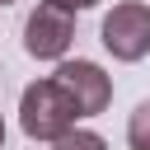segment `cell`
I'll return each mask as SVG.
<instances>
[{
  "label": "cell",
  "instance_id": "ba28073f",
  "mask_svg": "<svg viewBox=\"0 0 150 150\" xmlns=\"http://www.w3.org/2000/svg\"><path fill=\"white\" fill-rule=\"evenodd\" d=\"M0 145H5V122H0Z\"/></svg>",
  "mask_w": 150,
  "mask_h": 150
},
{
  "label": "cell",
  "instance_id": "5b68a950",
  "mask_svg": "<svg viewBox=\"0 0 150 150\" xmlns=\"http://www.w3.org/2000/svg\"><path fill=\"white\" fill-rule=\"evenodd\" d=\"M52 150H108V141H103L98 131H80V127H70L66 136L52 141Z\"/></svg>",
  "mask_w": 150,
  "mask_h": 150
},
{
  "label": "cell",
  "instance_id": "52a82bcc",
  "mask_svg": "<svg viewBox=\"0 0 150 150\" xmlns=\"http://www.w3.org/2000/svg\"><path fill=\"white\" fill-rule=\"evenodd\" d=\"M52 5H61V9H70V14H75V9H94L98 0H52Z\"/></svg>",
  "mask_w": 150,
  "mask_h": 150
},
{
  "label": "cell",
  "instance_id": "9c48e42d",
  "mask_svg": "<svg viewBox=\"0 0 150 150\" xmlns=\"http://www.w3.org/2000/svg\"><path fill=\"white\" fill-rule=\"evenodd\" d=\"M0 5H14V0H0Z\"/></svg>",
  "mask_w": 150,
  "mask_h": 150
},
{
  "label": "cell",
  "instance_id": "7a4b0ae2",
  "mask_svg": "<svg viewBox=\"0 0 150 150\" xmlns=\"http://www.w3.org/2000/svg\"><path fill=\"white\" fill-rule=\"evenodd\" d=\"M103 47L117 61H141L150 52V5L141 0L112 5V14L103 19Z\"/></svg>",
  "mask_w": 150,
  "mask_h": 150
},
{
  "label": "cell",
  "instance_id": "277c9868",
  "mask_svg": "<svg viewBox=\"0 0 150 150\" xmlns=\"http://www.w3.org/2000/svg\"><path fill=\"white\" fill-rule=\"evenodd\" d=\"M52 80L70 94V103L80 108V117H98V112L112 103V80H108L103 66H94V61H61Z\"/></svg>",
  "mask_w": 150,
  "mask_h": 150
},
{
  "label": "cell",
  "instance_id": "6da1fadb",
  "mask_svg": "<svg viewBox=\"0 0 150 150\" xmlns=\"http://www.w3.org/2000/svg\"><path fill=\"white\" fill-rule=\"evenodd\" d=\"M19 122H23V136L33 141H56L66 136L75 122H80V108L70 103V94L56 84V80H38L23 89L19 98Z\"/></svg>",
  "mask_w": 150,
  "mask_h": 150
},
{
  "label": "cell",
  "instance_id": "3957f363",
  "mask_svg": "<svg viewBox=\"0 0 150 150\" xmlns=\"http://www.w3.org/2000/svg\"><path fill=\"white\" fill-rule=\"evenodd\" d=\"M70 42H75V19H70V9L42 0V5L28 14V23H23V47H28V56H38V61H61Z\"/></svg>",
  "mask_w": 150,
  "mask_h": 150
},
{
  "label": "cell",
  "instance_id": "8992f818",
  "mask_svg": "<svg viewBox=\"0 0 150 150\" xmlns=\"http://www.w3.org/2000/svg\"><path fill=\"white\" fill-rule=\"evenodd\" d=\"M127 145L131 150H150V103H141L127 122Z\"/></svg>",
  "mask_w": 150,
  "mask_h": 150
}]
</instances>
